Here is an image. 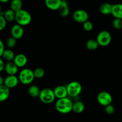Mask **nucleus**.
<instances>
[{"label": "nucleus", "instance_id": "obj_1", "mask_svg": "<svg viewBox=\"0 0 122 122\" xmlns=\"http://www.w3.org/2000/svg\"><path fill=\"white\" fill-rule=\"evenodd\" d=\"M73 105V103L71 100L67 97L57 100L55 107L59 113L62 114H67L72 111Z\"/></svg>", "mask_w": 122, "mask_h": 122}, {"label": "nucleus", "instance_id": "obj_2", "mask_svg": "<svg viewBox=\"0 0 122 122\" xmlns=\"http://www.w3.org/2000/svg\"><path fill=\"white\" fill-rule=\"evenodd\" d=\"M15 21L17 24L21 26H27L32 21V15L29 12L22 9L15 13Z\"/></svg>", "mask_w": 122, "mask_h": 122}, {"label": "nucleus", "instance_id": "obj_3", "mask_svg": "<svg viewBox=\"0 0 122 122\" xmlns=\"http://www.w3.org/2000/svg\"><path fill=\"white\" fill-rule=\"evenodd\" d=\"M35 78L33 71L30 69H24L19 73V81L23 85H29Z\"/></svg>", "mask_w": 122, "mask_h": 122}, {"label": "nucleus", "instance_id": "obj_4", "mask_svg": "<svg viewBox=\"0 0 122 122\" xmlns=\"http://www.w3.org/2000/svg\"><path fill=\"white\" fill-rule=\"evenodd\" d=\"M68 96L71 98H75L79 95L82 91V86L77 81L70 82L66 86Z\"/></svg>", "mask_w": 122, "mask_h": 122}, {"label": "nucleus", "instance_id": "obj_5", "mask_svg": "<svg viewBox=\"0 0 122 122\" xmlns=\"http://www.w3.org/2000/svg\"><path fill=\"white\" fill-rule=\"evenodd\" d=\"M39 100L44 104H51L56 98L54 91L50 88H44L41 91Z\"/></svg>", "mask_w": 122, "mask_h": 122}, {"label": "nucleus", "instance_id": "obj_6", "mask_svg": "<svg viewBox=\"0 0 122 122\" xmlns=\"http://www.w3.org/2000/svg\"><path fill=\"white\" fill-rule=\"evenodd\" d=\"M112 35L108 31L102 30L99 32L97 36V41L101 46H108L112 42Z\"/></svg>", "mask_w": 122, "mask_h": 122}, {"label": "nucleus", "instance_id": "obj_7", "mask_svg": "<svg viewBox=\"0 0 122 122\" xmlns=\"http://www.w3.org/2000/svg\"><path fill=\"white\" fill-rule=\"evenodd\" d=\"M97 101L101 106L106 107L112 104L113 98L109 92L106 91L100 92L97 95Z\"/></svg>", "mask_w": 122, "mask_h": 122}, {"label": "nucleus", "instance_id": "obj_8", "mask_svg": "<svg viewBox=\"0 0 122 122\" xmlns=\"http://www.w3.org/2000/svg\"><path fill=\"white\" fill-rule=\"evenodd\" d=\"M73 18L76 22L83 24L88 21L89 15L88 13L83 10H77L73 14Z\"/></svg>", "mask_w": 122, "mask_h": 122}, {"label": "nucleus", "instance_id": "obj_9", "mask_svg": "<svg viewBox=\"0 0 122 122\" xmlns=\"http://www.w3.org/2000/svg\"><path fill=\"white\" fill-rule=\"evenodd\" d=\"M11 35L12 37L17 40L21 39L24 35V29L23 26L18 24L13 25L11 29Z\"/></svg>", "mask_w": 122, "mask_h": 122}, {"label": "nucleus", "instance_id": "obj_10", "mask_svg": "<svg viewBox=\"0 0 122 122\" xmlns=\"http://www.w3.org/2000/svg\"><path fill=\"white\" fill-rule=\"evenodd\" d=\"M19 77L14 76H8L4 79V85L6 86L9 89L15 88L19 84Z\"/></svg>", "mask_w": 122, "mask_h": 122}, {"label": "nucleus", "instance_id": "obj_11", "mask_svg": "<svg viewBox=\"0 0 122 122\" xmlns=\"http://www.w3.org/2000/svg\"><path fill=\"white\" fill-rule=\"evenodd\" d=\"M53 91L56 98L58 99V100L67 97L68 93L66 86L62 85L57 86H56L54 88Z\"/></svg>", "mask_w": 122, "mask_h": 122}, {"label": "nucleus", "instance_id": "obj_12", "mask_svg": "<svg viewBox=\"0 0 122 122\" xmlns=\"http://www.w3.org/2000/svg\"><path fill=\"white\" fill-rule=\"evenodd\" d=\"M13 62L19 68L25 67L27 63V58L25 55L23 54H19L15 56Z\"/></svg>", "mask_w": 122, "mask_h": 122}, {"label": "nucleus", "instance_id": "obj_13", "mask_svg": "<svg viewBox=\"0 0 122 122\" xmlns=\"http://www.w3.org/2000/svg\"><path fill=\"white\" fill-rule=\"evenodd\" d=\"M19 67L15 64L14 62H8L6 63L5 67V71L9 76H14L17 73Z\"/></svg>", "mask_w": 122, "mask_h": 122}, {"label": "nucleus", "instance_id": "obj_14", "mask_svg": "<svg viewBox=\"0 0 122 122\" xmlns=\"http://www.w3.org/2000/svg\"><path fill=\"white\" fill-rule=\"evenodd\" d=\"M61 0H46L45 5L46 7L51 10L56 11L59 10L61 4Z\"/></svg>", "mask_w": 122, "mask_h": 122}, {"label": "nucleus", "instance_id": "obj_15", "mask_svg": "<svg viewBox=\"0 0 122 122\" xmlns=\"http://www.w3.org/2000/svg\"><path fill=\"white\" fill-rule=\"evenodd\" d=\"M112 14L115 19L122 20V4H116L113 5Z\"/></svg>", "mask_w": 122, "mask_h": 122}, {"label": "nucleus", "instance_id": "obj_16", "mask_svg": "<svg viewBox=\"0 0 122 122\" xmlns=\"http://www.w3.org/2000/svg\"><path fill=\"white\" fill-rule=\"evenodd\" d=\"M10 94V89L6 86L0 85V101L3 102L8 98Z\"/></svg>", "mask_w": 122, "mask_h": 122}, {"label": "nucleus", "instance_id": "obj_17", "mask_svg": "<svg viewBox=\"0 0 122 122\" xmlns=\"http://www.w3.org/2000/svg\"><path fill=\"white\" fill-rule=\"evenodd\" d=\"M58 11H59L60 15L61 17H65L69 15L70 10H69V7L67 1H62L61 4V6Z\"/></svg>", "mask_w": 122, "mask_h": 122}, {"label": "nucleus", "instance_id": "obj_18", "mask_svg": "<svg viewBox=\"0 0 122 122\" xmlns=\"http://www.w3.org/2000/svg\"><path fill=\"white\" fill-rule=\"evenodd\" d=\"M1 58L4 60L7 61L8 62H11L12 60H14L15 56L14 52L10 49L5 50L2 56H1Z\"/></svg>", "mask_w": 122, "mask_h": 122}, {"label": "nucleus", "instance_id": "obj_19", "mask_svg": "<svg viewBox=\"0 0 122 122\" xmlns=\"http://www.w3.org/2000/svg\"><path fill=\"white\" fill-rule=\"evenodd\" d=\"M112 9H113V5L109 3H104L100 6V11L101 14L104 15H108L112 14Z\"/></svg>", "mask_w": 122, "mask_h": 122}, {"label": "nucleus", "instance_id": "obj_20", "mask_svg": "<svg viewBox=\"0 0 122 122\" xmlns=\"http://www.w3.org/2000/svg\"><path fill=\"white\" fill-rule=\"evenodd\" d=\"M85 108V106L84 103L81 101H77L73 103L72 111H73L75 113L79 114L84 111Z\"/></svg>", "mask_w": 122, "mask_h": 122}, {"label": "nucleus", "instance_id": "obj_21", "mask_svg": "<svg viewBox=\"0 0 122 122\" xmlns=\"http://www.w3.org/2000/svg\"><path fill=\"white\" fill-rule=\"evenodd\" d=\"M41 91V90H40L39 87L35 85L30 86L28 89L29 94L30 96L33 98L39 97Z\"/></svg>", "mask_w": 122, "mask_h": 122}, {"label": "nucleus", "instance_id": "obj_22", "mask_svg": "<svg viewBox=\"0 0 122 122\" xmlns=\"http://www.w3.org/2000/svg\"><path fill=\"white\" fill-rule=\"evenodd\" d=\"M23 4L20 0H13L10 4V9L14 11L15 13L22 10Z\"/></svg>", "mask_w": 122, "mask_h": 122}, {"label": "nucleus", "instance_id": "obj_23", "mask_svg": "<svg viewBox=\"0 0 122 122\" xmlns=\"http://www.w3.org/2000/svg\"><path fill=\"white\" fill-rule=\"evenodd\" d=\"M100 46L96 39H89L86 43V47L90 51H94L97 50Z\"/></svg>", "mask_w": 122, "mask_h": 122}, {"label": "nucleus", "instance_id": "obj_24", "mask_svg": "<svg viewBox=\"0 0 122 122\" xmlns=\"http://www.w3.org/2000/svg\"><path fill=\"white\" fill-rule=\"evenodd\" d=\"M4 18L7 21L11 22L15 20V13L11 9L7 10L4 12Z\"/></svg>", "mask_w": 122, "mask_h": 122}, {"label": "nucleus", "instance_id": "obj_25", "mask_svg": "<svg viewBox=\"0 0 122 122\" xmlns=\"http://www.w3.org/2000/svg\"><path fill=\"white\" fill-rule=\"evenodd\" d=\"M33 73H34V76L35 78H42L44 76V75H45V70L42 68L38 67L33 70Z\"/></svg>", "mask_w": 122, "mask_h": 122}, {"label": "nucleus", "instance_id": "obj_26", "mask_svg": "<svg viewBox=\"0 0 122 122\" xmlns=\"http://www.w3.org/2000/svg\"><path fill=\"white\" fill-rule=\"evenodd\" d=\"M17 44V39L14 38L13 37L11 36L7 39L6 41V45L9 48H13Z\"/></svg>", "mask_w": 122, "mask_h": 122}, {"label": "nucleus", "instance_id": "obj_27", "mask_svg": "<svg viewBox=\"0 0 122 122\" xmlns=\"http://www.w3.org/2000/svg\"><path fill=\"white\" fill-rule=\"evenodd\" d=\"M112 25L114 28L117 30L122 29V20L119 19H114L113 21Z\"/></svg>", "mask_w": 122, "mask_h": 122}, {"label": "nucleus", "instance_id": "obj_28", "mask_svg": "<svg viewBox=\"0 0 122 122\" xmlns=\"http://www.w3.org/2000/svg\"><path fill=\"white\" fill-rule=\"evenodd\" d=\"M83 27L85 30L87 31V32H90L93 29L92 23L88 20L83 24Z\"/></svg>", "mask_w": 122, "mask_h": 122}, {"label": "nucleus", "instance_id": "obj_29", "mask_svg": "<svg viewBox=\"0 0 122 122\" xmlns=\"http://www.w3.org/2000/svg\"><path fill=\"white\" fill-rule=\"evenodd\" d=\"M105 112H106L107 114L111 115V114H113L114 113L115 108H114V107L113 105H108V106L105 107Z\"/></svg>", "mask_w": 122, "mask_h": 122}, {"label": "nucleus", "instance_id": "obj_30", "mask_svg": "<svg viewBox=\"0 0 122 122\" xmlns=\"http://www.w3.org/2000/svg\"><path fill=\"white\" fill-rule=\"evenodd\" d=\"M7 20L3 16H0V30L5 29L7 26Z\"/></svg>", "mask_w": 122, "mask_h": 122}, {"label": "nucleus", "instance_id": "obj_31", "mask_svg": "<svg viewBox=\"0 0 122 122\" xmlns=\"http://www.w3.org/2000/svg\"><path fill=\"white\" fill-rule=\"evenodd\" d=\"M5 48H4V44L3 42L2 41H0V56H2V54L5 51Z\"/></svg>", "mask_w": 122, "mask_h": 122}, {"label": "nucleus", "instance_id": "obj_32", "mask_svg": "<svg viewBox=\"0 0 122 122\" xmlns=\"http://www.w3.org/2000/svg\"><path fill=\"white\" fill-rule=\"evenodd\" d=\"M5 64L4 63V61L3 59L1 58L0 59V71H2L5 69Z\"/></svg>", "mask_w": 122, "mask_h": 122}, {"label": "nucleus", "instance_id": "obj_33", "mask_svg": "<svg viewBox=\"0 0 122 122\" xmlns=\"http://www.w3.org/2000/svg\"><path fill=\"white\" fill-rule=\"evenodd\" d=\"M4 85V79L2 76L0 77V85Z\"/></svg>", "mask_w": 122, "mask_h": 122}, {"label": "nucleus", "instance_id": "obj_34", "mask_svg": "<svg viewBox=\"0 0 122 122\" xmlns=\"http://www.w3.org/2000/svg\"><path fill=\"white\" fill-rule=\"evenodd\" d=\"M0 2H3V3H5V2H8V0H0Z\"/></svg>", "mask_w": 122, "mask_h": 122}]
</instances>
